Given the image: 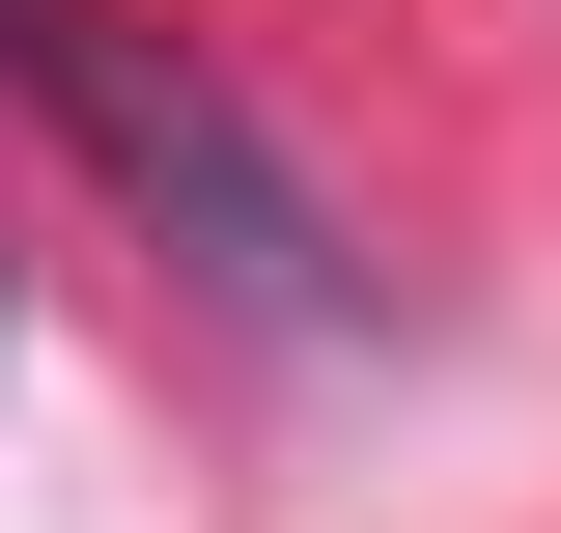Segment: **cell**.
Segmentation results:
<instances>
[{
    "instance_id": "2",
    "label": "cell",
    "mask_w": 561,
    "mask_h": 533,
    "mask_svg": "<svg viewBox=\"0 0 561 533\" xmlns=\"http://www.w3.org/2000/svg\"><path fill=\"white\" fill-rule=\"evenodd\" d=\"M0 29H28V0H0Z\"/></svg>"
},
{
    "instance_id": "1",
    "label": "cell",
    "mask_w": 561,
    "mask_h": 533,
    "mask_svg": "<svg viewBox=\"0 0 561 533\" xmlns=\"http://www.w3.org/2000/svg\"><path fill=\"white\" fill-rule=\"evenodd\" d=\"M0 57H57V113L113 140V197H169V225H197L225 281H253V309H309V337L365 309V253H337V197H309V169H280V140L225 113L197 57H140V29H84V0H28V29H0Z\"/></svg>"
}]
</instances>
